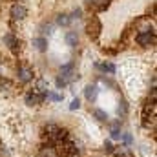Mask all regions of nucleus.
Wrapping results in <instances>:
<instances>
[{"instance_id": "4468645a", "label": "nucleus", "mask_w": 157, "mask_h": 157, "mask_svg": "<svg viewBox=\"0 0 157 157\" xmlns=\"http://www.w3.org/2000/svg\"><path fill=\"white\" fill-rule=\"evenodd\" d=\"M66 42H68L70 48H75L78 44V35L75 31H68V33H66Z\"/></svg>"}, {"instance_id": "b1692460", "label": "nucleus", "mask_w": 157, "mask_h": 157, "mask_svg": "<svg viewBox=\"0 0 157 157\" xmlns=\"http://www.w3.org/2000/svg\"><path fill=\"white\" fill-rule=\"evenodd\" d=\"M78 108H80V99H73V101H71V104H70V110H71V112H75V110H78Z\"/></svg>"}, {"instance_id": "dca6fc26", "label": "nucleus", "mask_w": 157, "mask_h": 157, "mask_svg": "<svg viewBox=\"0 0 157 157\" xmlns=\"http://www.w3.org/2000/svg\"><path fill=\"white\" fill-rule=\"evenodd\" d=\"M93 117L97 119L99 122H108V113H106V112H102V110H99V108H95V110H93Z\"/></svg>"}, {"instance_id": "f3484780", "label": "nucleus", "mask_w": 157, "mask_h": 157, "mask_svg": "<svg viewBox=\"0 0 157 157\" xmlns=\"http://www.w3.org/2000/svg\"><path fill=\"white\" fill-rule=\"evenodd\" d=\"M70 22H71L70 15H66V13H60V15H57V24H59V26H68Z\"/></svg>"}, {"instance_id": "9b49d317", "label": "nucleus", "mask_w": 157, "mask_h": 157, "mask_svg": "<svg viewBox=\"0 0 157 157\" xmlns=\"http://www.w3.org/2000/svg\"><path fill=\"white\" fill-rule=\"evenodd\" d=\"M31 78H33V71L29 68H26V66H20L18 68V80L20 82H29Z\"/></svg>"}, {"instance_id": "412c9836", "label": "nucleus", "mask_w": 157, "mask_h": 157, "mask_svg": "<svg viewBox=\"0 0 157 157\" xmlns=\"http://www.w3.org/2000/svg\"><path fill=\"white\" fill-rule=\"evenodd\" d=\"M46 99L59 102V101H62V95H60V93H55V91H48V93H46Z\"/></svg>"}, {"instance_id": "9d476101", "label": "nucleus", "mask_w": 157, "mask_h": 157, "mask_svg": "<svg viewBox=\"0 0 157 157\" xmlns=\"http://www.w3.org/2000/svg\"><path fill=\"white\" fill-rule=\"evenodd\" d=\"M110 137H112L113 141H119V139H121V119L110 122Z\"/></svg>"}, {"instance_id": "6e6552de", "label": "nucleus", "mask_w": 157, "mask_h": 157, "mask_svg": "<svg viewBox=\"0 0 157 157\" xmlns=\"http://www.w3.org/2000/svg\"><path fill=\"white\" fill-rule=\"evenodd\" d=\"M39 157H59L57 146H48V144H40L39 148Z\"/></svg>"}, {"instance_id": "393cba45", "label": "nucleus", "mask_w": 157, "mask_h": 157, "mask_svg": "<svg viewBox=\"0 0 157 157\" xmlns=\"http://www.w3.org/2000/svg\"><path fill=\"white\" fill-rule=\"evenodd\" d=\"M40 29H42V35H51V29H53V26H51V24H44Z\"/></svg>"}, {"instance_id": "0eeeda50", "label": "nucleus", "mask_w": 157, "mask_h": 157, "mask_svg": "<svg viewBox=\"0 0 157 157\" xmlns=\"http://www.w3.org/2000/svg\"><path fill=\"white\" fill-rule=\"evenodd\" d=\"M86 6L93 11H104L110 6V0H86Z\"/></svg>"}, {"instance_id": "39448f33", "label": "nucleus", "mask_w": 157, "mask_h": 157, "mask_svg": "<svg viewBox=\"0 0 157 157\" xmlns=\"http://www.w3.org/2000/svg\"><path fill=\"white\" fill-rule=\"evenodd\" d=\"M26 15H28V9L22 6V4H15L13 7H11V18L13 20H24L26 18Z\"/></svg>"}, {"instance_id": "ddd939ff", "label": "nucleus", "mask_w": 157, "mask_h": 157, "mask_svg": "<svg viewBox=\"0 0 157 157\" xmlns=\"http://www.w3.org/2000/svg\"><path fill=\"white\" fill-rule=\"evenodd\" d=\"M117 115L121 119H124L126 115H128V102L124 101V99H121L119 101V106H117Z\"/></svg>"}, {"instance_id": "f8f14e48", "label": "nucleus", "mask_w": 157, "mask_h": 157, "mask_svg": "<svg viewBox=\"0 0 157 157\" xmlns=\"http://www.w3.org/2000/svg\"><path fill=\"white\" fill-rule=\"evenodd\" d=\"M95 68L101 70L102 73H110V75H113V73L117 71L115 64H112V62H101V64H95Z\"/></svg>"}, {"instance_id": "2eb2a0df", "label": "nucleus", "mask_w": 157, "mask_h": 157, "mask_svg": "<svg viewBox=\"0 0 157 157\" xmlns=\"http://www.w3.org/2000/svg\"><path fill=\"white\" fill-rule=\"evenodd\" d=\"M33 46H35L39 51H42V53H44V51L48 49V40L44 39V37H39V39L33 40Z\"/></svg>"}, {"instance_id": "f257e3e1", "label": "nucleus", "mask_w": 157, "mask_h": 157, "mask_svg": "<svg viewBox=\"0 0 157 157\" xmlns=\"http://www.w3.org/2000/svg\"><path fill=\"white\" fill-rule=\"evenodd\" d=\"M42 139H49V141H53V143L60 144V143H64L66 139H70V132H68L66 128H62V126L55 124V122H48V124L44 126Z\"/></svg>"}, {"instance_id": "4be33fe9", "label": "nucleus", "mask_w": 157, "mask_h": 157, "mask_svg": "<svg viewBox=\"0 0 157 157\" xmlns=\"http://www.w3.org/2000/svg\"><path fill=\"white\" fill-rule=\"evenodd\" d=\"M55 84H57V88H59V90H62V88H66V86H68V80L62 77V75H59L57 80H55Z\"/></svg>"}, {"instance_id": "aec40b11", "label": "nucleus", "mask_w": 157, "mask_h": 157, "mask_svg": "<svg viewBox=\"0 0 157 157\" xmlns=\"http://www.w3.org/2000/svg\"><path fill=\"white\" fill-rule=\"evenodd\" d=\"M71 71H73V62H68V64H64V66L60 68V75H62V77L70 75Z\"/></svg>"}, {"instance_id": "f03ea898", "label": "nucleus", "mask_w": 157, "mask_h": 157, "mask_svg": "<svg viewBox=\"0 0 157 157\" xmlns=\"http://www.w3.org/2000/svg\"><path fill=\"white\" fill-rule=\"evenodd\" d=\"M101 31H102V26H101L99 18H97V17H91V18L88 20V24H86V33H88V37H91V39L95 40L101 35Z\"/></svg>"}, {"instance_id": "7ed1b4c3", "label": "nucleus", "mask_w": 157, "mask_h": 157, "mask_svg": "<svg viewBox=\"0 0 157 157\" xmlns=\"http://www.w3.org/2000/svg\"><path fill=\"white\" fill-rule=\"evenodd\" d=\"M135 40H137L139 46L150 48V46L155 44V33H137V35H135Z\"/></svg>"}, {"instance_id": "5701e85b", "label": "nucleus", "mask_w": 157, "mask_h": 157, "mask_svg": "<svg viewBox=\"0 0 157 157\" xmlns=\"http://www.w3.org/2000/svg\"><path fill=\"white\" fill-rule=\"evenodd\" d=\"M104 152H106V154H113V152H115V146H113L112 141H106V143H104Z\"/></svg>"}, {"instance_id": "423d86ee", "label": "nucleus", "mask_w": 157, "mask_h": 157, "mask_svg": "<svg viewBox=\"0 0 157 157\" xmlns=\"http://www.w3.org/2000/svg\"><path fill=\"white\" fill-rule=\"evenodd\" d=\"M4 42H6V46H7L13 53H18V49H20V42H18V39H17L13 33H6V35H4Z\"/></svg>"}, {"instance_id": "a211bd4d", "label": "nucleus", "mask_w": 157, "mask_h": 157, "mask_svg": "<svg viewBox=\"0 0 157 157\" xmlns=\"http://www.w3.org/2000/svg\"><path fill=\"white\" fill-rule=\"evenodd\" d=\"M121 141H122L126 146L133 144V137H132V133H128V132H121Z\"/></svg>"}, {"instance_id": "6ab92c4d", "label": "nucleus", "mask_w": 157, "mask_h": 157, "mask_svg": "<svg viewBox=\"0 0 157 157\" xmlns=\"http://www.w3.org/2000/svg\"><path fill=\"white\" fill-rule=\"evenodd\" d=\"M113 157H133V154L128 148H119V150L113 152Z\"/></svg>"}, {"instance_id": "1a4fd4ad", "label": "nucleus", "mask_w": 157, "mask_h": 157, "mask_svg": "<svg viewBox=\"0 0 157 157\" xmlns=\"http://www.w3.org/2000/svg\"><path fill=\"white\" fill-rule=\"evenodd\" d=\"M84 95H86V99H88L90 102H95L97 97H99V88H97L95 84H88V86L84 88Z\"/></svg>"}, {"instance_id": "a878e982", "label": "nucleus", "mask_w": 157, "mask_h": 157, "mask_svg": "<svg viewBox=\"0 0 157 157\" xmlns=\"http://www.w3.org/2000/svg\"><path fill=\"white\" fill-rule=\"evenodd\" d=\"M80 15H82V9H75V11L71 13V17H70V18H71V20H73V18H80Z\"/></svg>"}, {"instance_id": "20e7f679", "label": "nucleus", "mask_w": 157, "mask_h": 157, "mask_svg": "<svg viewBox=\"0 0 157 157\" xmlns=\"http://www.w3.org/2000/svg\"><path fill=\"white\" fill-rule=\"evenodd\" d=\"M46 101V93H35L33 90L26 93V104L28 106H39Z\"/></svg>"}]
</instances>
